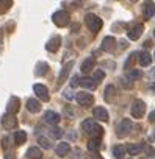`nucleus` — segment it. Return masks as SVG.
Returning <instances> with one entry per match:
<instances>
[{
  "label": "nucleus",
  "instance_id": "obj_1",
  "mask_svg": "<svg viewBox=\"0 0 155 159\" xmlns=\"http://www.w3.org/2000/svg\"><path fill=\"white\" fill-rule=\"evenodd\" d=\"M82 128H83V131L86 133V134H90V136H93V137H102V134H104V129H102V126L99 125V123H96L94 120H91V119H88V120H85L83 123H82Z\"/></svg>",
  "mask_w": 155,
  "mask_h": 159
},
{
  "label": "nucleus",
  "instance_id": "obj_2",
  "mask_svg": "<svg viewBox=\"0 0 155 159\" xmlns=\"http://www.w3.org/2000/svg\"><path fill=\"white\" fill-rule=\"evenodd\" d=\"M85 24H86V27H88L93 33H97V31L102 28V20H100V17H97V16L93 14V13H90V14L85 16Z\"/></svg>",
  "mask_w": 155,
  "mask_h": 159
},
{
  "label": "nucleus",
  "instance_id": "obj_3",
  "mask_svg": "<svg viewBox=\"0 0 155 159\" xmlns=\"http://www.w3.org/2000/svg\"><path fill=\"white\" fill-rule=\"evenodd\" d=\"M132 128H133V123H132L128 119H124V120L119 123V126L116 128V134H118V137H127V136L130 134Z\"/></svg>",
  "mask_w": 155,
  "mask_h": 159
},
{
  "label": "nucleus",
  "instance_id": "obj_4",
  "mask_svg": "<svg viewBox=\"0 0 155 159\" xmlns=\"http://www.w3.org/2000/svg\"><path fill=\"white\" fill-rule=\"evenodd\" d=\"M75 98L79 102V105H82L83 108H90L91 105H94V97L90 92H79L75 95Z\"/></svg>",
  "mask_w": 155,
  "mask_h": 159
},
{
  "label": "nucleus",
  "instance_id": "obj_5",
  "mask_svg": "<svg viewBox=\"0 0 155 159\" xmlns=\"http://www.w3.org/2000/svg\"><path fill=\"white\" fill-rule=\"evenodd\" d=\"M52 20H53V24L58 25V27H66V25L70 22L69 14H67L66 11H56V13H53Z\"/></svg>",
  "mask_w": 155,
  "mask_h": 159
},
{
  "label": "nucleus",
  "instance_id": "obj_6",
  "mask_svg": "<svg viewBox=\"0 0 155 159\" xmlns=\"http://www.w3.org/2000/svg\"><path fill=\"white\" fill-rule=\"evenodd\" d=\"M146 112V103L143 100H135L132 105V116L135 119H141Z\"/></svg>",
  "mask_w": 155,
  "mask_h": 159
},
{
  "label": "nucleus",
  "instance_id": "obj_7",
  "mask_svg": "<svg viewBox=\"0 0 155 159\" xmlns=\"http://www.w3.org/2000/svg\"><path fill=\"white\" fill-rule=\"evenodd\" d=\"M2 126L5 129H14L17 126V119L14 117V114H10L7 112L3 117H2Z\"/></svg>",
  "mask_w": 155,
  "mask_h": 159
},
{
  "label": "nucleus",
  "instance_id": "obj_8",
  "mask_svg": "<svg viewBox=\"0 0 155 159\" xmlns=\"http://www.w3.org/2000/svg\"><path fill=\"white\" fill-rule=\"evenodd\" d=\"M33 91H35V94H36V97L39 98V100H42V102H49V98H50V95H49V89L44 86V84H35L33 86Z\"/></svg>",
  "mask_w": 155,
  "mask_h": 159
},
{
  "label": "nucleus",
  "instance_id": "obj_9",
  "mask_svg": "<svg viewBox=\"0 0 155 159\" xmlns=\"http://www.w3.org/2000/svg\"><path fill=\"white\" fill-rule=\"evenodd\" d=\"M143 31H144V25H143V24H138V25H135L133 28H130V30H128L127 36H128V39H130V41H138V39H139V36L143 34Z\"/></svg>",
  "mask_w": 155,
  "mask_h": 159
},
{
  "label": "nucleus",
  "instance_id": "obj_10",
  "mask_svg": "<svg viewBox=\"0 0 155 159\" xmlns=\"http://www.w3.org/2000/svg\"><path fill=\"white\" fill-rule=\"evenodd\" d=\"M44 120L49 123V125H58L60 123V120H61V116L58 114V112H55V111H47L46 114H44Z\"/></svg>",
  "mask_w": 155,
  "mask_h": 159
},
{
  "label": "nucleus",
  "instance_id": "obj_11",
  "mask_svg": "<svg viewBox=\"0 0 155 159\" xmlns=\"http://www.w3.org/2000/svg\"><path fill=\"white\" fill-rule=\"evenodd\" d=\"M19 108H21V100H19L17 97H11L10 102H8V105H7V112L16 114V112L19 111Z\"/></svg>",
  "mask_w": 155,
  "mask_h": 159
},
{
  "label": "nucleus",
  "instance_id": "obj_12",
  "mask_svg": "<svg viewBox=\"0 0 155 159\" xmlns=\"http://www.w3.org/2000/svg\"><path fill=\"white\" fill-rule=\"evenodd\" d=\"M69 151H70V145H69L67 142H60V143L56 145V148H55V153H56L58 157H64V156H67Z\"/></svg>",
  "mask_w": 155,
  "mask_h": 159
},
{
  "label": "nucleus",
  "instance_id": "obj_13",
  "mask_svg": "<svg viewBox=\"0 0 155 159\" xmlns=\"http://www.w3.org/2000/svg\"><path fill=\"white\" fill-rule=\"evenodd\" d=\"M93 114H94V117H96L97 120H100V122H108V111H107L105 108L97 106V108L93 109Z\"/></svg>",
  "mask_w": 155,
  "mask_h": 159
},
{
  "label": "nucleus",
  "instance_id": "obj_14",
  "mask_svg": "<svg viewBox=\"0 0 155 159\" xmlns=\"http://www.w3.org/2000/svg\"><path fill=\"white\" fill-rule=\"evenodd\" d=\"M80 86L85 88V89H96L97 88V81L91 76H83L80 78Z\"/></svg>",
  "mask_w": 155,
  "mask_h": 159
},
{
  "label": "nucleus",
  "instance_id": "obj_15",
  "mask_svg": "<svg viewBox=\"0 0 155 159\" xmlns=\"http://www.w3.org/2000/svg\"><path fill=\"white\" fill-rule=\"evenodd\" d=\"M60 45H61V38H60V36H53V38L46 44V48L53 53V52H56V50L60 48Z\"/></svg>",
  "mask_w": 155,
  "mask_h": 159
},
{
  "label": "nucleus",
  "instance_id": "obj_16",
  "mask_svg": "<svg viewBox=\"0 0 155 159\" xmlns=\"http://www.w3.org/2000/svg\"><path fill=\"white\" fill-rule=\"evenodd\" d=\"M27 109L30 112H39L41 111V102L36 98H28L27 100Z\"/></svg>",
  "mask_w": 155,
  "mask_h": 159
},
{
  "label": "nucleus",
  "instance_id": "obj_17",
  "mask_svg": "<svg viewBox=\"0 0 155 159\" xmlns=\"http://www.w3.org/2000/svg\"><path fill=\"white\" fill-rule=\"evenodd\" d=\"M114 47H116V41H114V38L107 36V38L104 39V42H102V48H104L105 52H113Z\"/></svg>",
  "mask_w": 155,
  "mask_h": 159
},
{
  "label": "nucleus",
  "instance_id": "obj_18",
  "mask_svg": "<svg viewBox=\"0 0 155 159\" xmlns=\"http://www.w3.org/2000/svg\"><path fill=\"white\" fill-rule=\"evenodd\" d=\"M27 157L28 159H42V151L38 147H30L27 150Z\"/></svg>",
  "mask_w": 155,
  "mask_h": 159
},
{
  "label": "nucleus",
  "instance_id": "obj_19",
  "mask_svg": "<svg viewBox=\"0 0 155 159\" xmlns=\"http://www.w3.org/2000/svg\"><path fill=\"white\" fill-rule=\"evenodd\" d=\"M96 66V61H94V58H88V59H85L83 62H82V67H80V70L83 72V73H90L91 70H93V67Z\"/></svg>",
  "mask_w": 155,
  "mask_h": 159
},
{
  "label": "nucleus",
  "instance_id": "obj_20",
  "mask_svg": "<svg viewBox=\"0 0 155 159\" xmlns=\"http://www.w3.org/2000/svg\"><path fill=\"white\" fill-rule=\"evenodd\" d=\"M125 154H127V148L124 145H114L113 147V156L116 159H124Z\"/></svg>",
  "mask_w": 155,
  "mask_h": 159
},
{
  "label": "nucleus",
  "instance_id": "obj_21",
  "mask_svg": "<svg viewBox=\"0 0 155 159\" xmlns=\"http://www.w3.org/2000/svg\"><path fill=\"white\" fill-rule=\"evenodd\" d=\"M114 95H116V88H114L113 84L107 86V89H105V94H104V98H105L107 102H113Z\"/></svg>",
  "mask_w": 155,
  "mask_h": 159
},
{
  "label": "nucleus",
  "instance_id": "obj_22",
  "mask_svg": "<svg viewBox=\"0 0 155 159\" xmlns=\"http://www.w3.org/2000/svg\"><path fill=\"white\" fill-rule=\"evenodd\" d=\"M150 62H152V55L147 53V52H143V53L139 55V64H141L143 67H147Z\"/></svg>",
  "mask_w": 155,
  "mask_h": 159
},
{
  "label": "nucleus",
  "instance_id": "obj_23",
  "mask_svg": "<svg viewBox=\"0 0 155 159\" xmlns=\"http://www.w3.org/2000/svg\"><path fill=\"white\" fill-rule=\"evenodd\" d=\"M99 148H100V139H99V137H93V139L88 142V150L93 151V153H97Z\"/></svg>",
  "mask_w": 155,
  "mask_h": 159
},
{
  "label": "nucleus",
  "instance_id": "obj_24",
  "mask_svg": "<svg viewBox=\"0 0 155 159\" xmlns=\"http://www.w3.org/2000/svg\"><path fill=\"white\" fill-rule=\"evenodd\" d=\"M47 70H49V64H47V62H39V64L36 66V69H35V73H36L38 76H42V75L47 73Z\"/></svg>",
  "mask_w": 155,
  "mask_h": 159
},
{
  "label": "nucleus",
  "instance_id": "obj_25",
  "mask_svg": "<svg viewBox=\"0 0 155 159\" xmlns=\"http://www.w3.org/2000/svg\"><path fill=\"white\" fill-rule=\"evenodd\" d=\"M144 16L147 17V19H150V17H153L155 16V5L153 3H146L144 5Z\"/></svg>",
  "mask_w": 155,
  "mask_h": 159
},
{
  "label": "nucleus",
  "instance_id": "obj_26",
  "mask_svg": "<svg viewBox=\"0 0 155 159\" xmlns=\"http://www.w3.org/2000/svg\"><path fill=\"white\" fill-rule=\"evenodd\" d=\"M25 140H27V133L25 131H17L14 134V143L16 145H22Z\"/></svg>",
  "mask_w": 155,
  "mask_h": 159
},
{
  "label": "nucleus",
  "instance_id": "obj_27",
  "mask_svg": "<svg viewBox=\"0 0 155 159\" xmlns=\"http://www.w3.org/2000/svg\"><path fill=\"white\" fill-rule=\"evenodd\" d=\"M13 5V0H0V14H5Z\"/></svg>",
  "mask_w": 155,
  "mask_h": 159
},
{
  "label": "nucleus",
  "instance_id": "obj_28",
  "mask_svg": "<svg viewBox=\"0 0 155 159\" xmlns=\"http://www.w3.org/2000/svg\"><path fill=\"white\" fill-rule=\"evenodd\" d=\"M143 78V72L141 70H130V72H127V80H141Z\"/></svg>",
  "mask_w": 155,
  "mask_h": 159
},
{
  "label": "nucleus",
  "instance_id": "obj_29",
  "mask_svg": "<svg viewBox=\"0 0 155 159\" xmlns=\"http://www.w3.org/2000/svg\"><path fill=\"white\" fill-rule=\"evenodd\" d=\"M72 64H74V61H70V62H67L64 67H63V70H61V73H60V81H63L64 80V76H66V73L70 70V67H72Z\"/></svg>",
  "mask_w": 155,
  "mask_h": 159
},
{
  "label": "nucleus",
  "instance_id": "obj_30",
  "mask_svg": "<svg viewBox=\"0 0 155 159\" xmlns=\"http://www.w3.org/2000/svg\"><path fill=\"white\" fill-rule=\"evenodd\" d=\"M61 134H63L61 128H58V126H53V128H50V136H52L53 139H60V137H61Z\"/></svg>",
  "mask_w": 155,
  "mask_h": 159
},
{
  "label": "nucleus",
  "instance_id": "obj_31",
  "mask_svg": "<svg viewBox=\"0 0 155 159\" xmlns=\"http://www.w3.org/2000/svg\"><path fill=\"white\" fill-rule=\"evenodd\" d=\"M38 142H39V145L42 147V148H46V150H49L52 145H50V142H49V139H46V137H42V136H39L38 137Z\"/></svg>",
  "mask_w": 155,
  "mask_h": 159
},
{
  "label": "nucleus",
  "instance_id": "obj_32",
  "mask_svg": "<svg viewBox=\"0 0 155 159\" xmlns=\"http://www.w3.org/2000/svg\"><path fill=\"white\" fill-rule=\"evenodd\" d=\"M141 150H143V148H141L139 145H128V147H127V151H128L130 154H139Z\"/></svg>",
  "mask_w": 155,
  "mask_h": 159
},
{
  "label": "nucleus",
  "instance_id": "obj_33",
  "mask_svg": "<svg viewBox=\"0 0 155 159\" xmlns=\"http://www.w3.org/2000/svg\"><path fill=\"white\" fill-rule=\"evenodd\" d=\"M80 84V78L77 76V75H74L72 78H70V88H77Z\"/></svg>",
  "mask_w": 155,
  "mask_h": 159
},
{
  "label": "nucleus",
  "instance_id": "obj_34",
  "mask_svg": "<svg viewBox=\"0 0 155 159\" xmlns=\"http://www.w3.org/2000/svg\"><path fill=\"white\" fill-rule=\"evenodd\" d=\"M104 76H105V73H104L102 70H97V72L94 73V80H96V81H97V83L100 81V80H104Z\"/></svg>",
  "mask_w": 155,
  "mask_h": 159
},
{
  "label": "nucleus",
  "instance_id": "obj_35",
  "mask_svg": "<svg viewBox=\"0 0 155 159\" xmlns=\"http://www.w3.org/2000/svg\"><path fill=\"white\" fill-rule=\"evenodd\" d=\"M63 97L67 98V100H72V97H74V95H72V91H70V89H66L64 94H63Z\"/></svg>",
  "mask_w": 155,
  "mask_h": 159
},
{
  "label": "nucleus",
  "instance_id": "obj_36",
  "mask_svg": "<svg viewBox=\"0 0 155 159\" xmlns=\"http://www.w3.org/2000/svg\"><path fill=\"white\" fill-rule=\"evenodd\" d=\"M3 148L7 150V151H10L8 148H10V137H3Z\"/></svg>",
  "mask_w": 155,
  "mask_h": 159
},
{
  "label": "nucleus",
  "instance_id": "obj_37",
  "mask_svg": "<svg viewBox=\"0 0 155 159\" xmlns=\"http://www.w3.org/2000/svg\"><path fill=\"white\" fill-rule=\"evenodd\" d=\"M5 159H14V153H13V151H7Z\"/></svg>",
  "mask_w": 155,
  "mask_h": 159
},
{
  "label": "nucleus",
  "instance_id": "obj_38",
  "mask_svg": "<svg viewBox=\"0 0 155 159\" xmlns=\"http://www.w3.org/2000/svg\"><path fill=\"white\" fill-rule=\"evenodd\" d=\"M149 122H152V123H155V111H152V112L149 114Z\"/></svg>",
  "mask_w": 155,
  "mask_h": 159
},
{
  "label": "nucleus",
  "instance_id": "obj_39",
  "mask_svg": "<svg viewBox=\"0 0 155 159\" xmlns=\"http://www.w3.org/2000/svg\"><path fill=\"white\" fill-rule=\"evenodd\" d=\"M64 112H66V114H69L70 117H74V111H72L70 108H66V109H64Z\"/></svg>",
  "mask_w": 155,
  "mask_h": 159
},
{
  "label": "nucleus",
  "instance_id": "obj_40",
  "mask_svg": "<svg viewBox=\"0 0 155 159\" xmlns=\"http://www.w3.org/2000/svg\"><path fill=\"white\" fill-rule=\"evenodd\" d=\"M91 159H102V157H100V156H99V154H96V153H94V154H93V156H91Z\"/></svg>",
  "mask_w": 155,
  "mask_h": 159
},
{
  "label": "nucleus",
  "instance_id": "obj_41",
  "mask_svg": "<svg viewBox=\"0 0 155 159\" xmlns=\"http://www.w3.org/2000/svg\"><path fill=\"white\" fill-rule=\"evenodd\" d=\"M150 89H152V91H155V83H153V84L150 86Z\"/></svg>",
  "mask_w": 155,
  "mask_h": 159
},
{
  "label": "nucleus",
  "instance_id": "obj_42",
  "mask_svg": "<svg viewBox=\"0 0 155 159\" xmlns=\"http://www.w3.org/2000/svg\"><path fill=\"white\" fill-rule=\"evenodd\" d=\"M152 137H153V139H155V133H153V134H152Z\"/></svg>",
  "mask_w": 155,
  "mask_h": 159
},
{
  "label": "nucleus",
  "instance_id": "obj_43",
  "mask_svg": "<svg viewBox=\"0 0 155 159\" xmlns=\"http://www.w3.org/2000/svg\"><path fill=\"white\" fill-rule=\"evenodd\" d=\"M153 38H155V30H153Z\"/></svg>",
  "mask_w": 155,
  "mask_h": 159
}]
</instances>
